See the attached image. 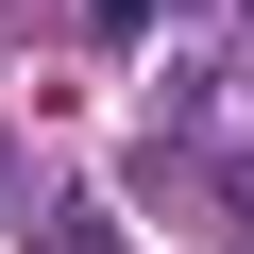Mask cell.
Instances as JSON below:
<instances>
[{"label":"cell","mask_w":254,"mask_h":254,"mask_svg":"<svg viewBox=\"0 0 254 254\" xmlns=\"http://www.w3.org/2000/svg\"><path fill=\"white\" fill-rule=\"evenodd\" d=\"M85 17H102V34H136V17H153V0H85Z\"/></svg>","instance_id":"obj_1"}]
</instances>
